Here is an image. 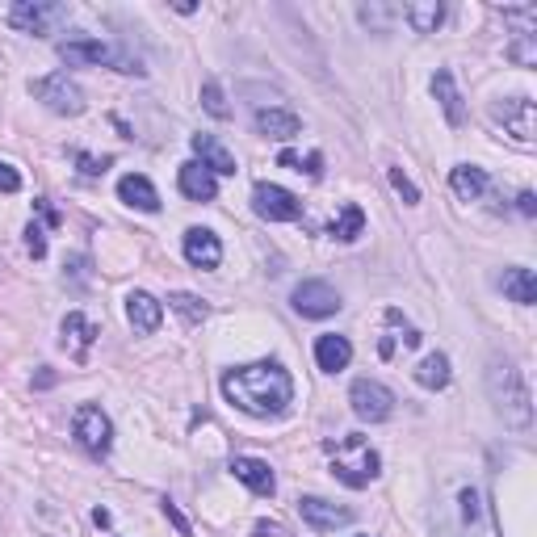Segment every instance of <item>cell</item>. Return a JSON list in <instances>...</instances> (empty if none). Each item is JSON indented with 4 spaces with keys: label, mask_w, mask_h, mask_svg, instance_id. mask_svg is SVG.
I'll list each match as a JSON object with an SVG mask.
<instances>
[{
    "label": "cell",
    "mask_w": 537,
    "mask_h": 537,
    "mask_svg": "<svg viewBox=\"0 0 537 537\" xmlns=\"http://www.w3.org/2000/svg\"><path fill=\"white\" fill-rule=\"evenodd\" d=\"M223 395L240 412L273 420L294 403V378L277 361H252V365H240V370L223 374Z\"/></svg>",
    "instance_id": "obj_1"
},
{
    "label": "cell",
    "mask_w": 537,
    "mask_h": 537,
    "mask_svg": "<svg viewBox=\"0 0 537 537\" xmlns=\"http://www.w3.org/2000/svg\"><path fill=\"white\" fill-rule=\"evenodd\" d=\"M487 399L508 428H529V420H533L529 386H525V374L517 370V361L504 353L487 361Z\"/></svg>",
    "instance_id": "obj_2"
},
{
    "label": "cell",
    "mask_w": 537,
    "mask_h": 537,
    "mask_svg": "<svg viewBox=\"0 0 537 537\" xmlns=\"http://www.w3.org/2000/svg\"><path fill=\"white\" fill-rule=\"evenodd\" d=\"M328 454H332V475L340 483H349V487H370L382 475L378 449L365 437H357V433L340 437V441H328Z\"/></svg>",
    "instance_id": "obj_3"
},
{
    "label": "cell",
    "mask_w": 537,
    "mask_h": 537,
    "mask_svg": "<svg viewBox=\"0 0 537 537\" xmlns=\"http://www.w3.org/2000/svg\"><path fill=\"white\" fill-rule=\"evenodd\" d=\"M59 59H68V63H93V68H114V72H126V76H143L139 55H131L126 47H114V42H97V38L59 42Z\"/></svg>",
    "instance_id": "obj_4"
},
{
    "label": "cell",
    "mask_w": 537,
    "mask_h": 537,
    "mask_svg": "<svg viewBox=\"0 0 537 537\" xmlns=\"http://www.w3.org/2000/svg\"><path fill=\"white\" fill-rule=\"evenodd\" d=\"M30 93L47 105L51 114L59 118H76L84 114V89L76 80H68L63 72H51V76H42V80H30Z\"/></svg>",
    "instance_id": "obj_5"
},
{
    "label": "cell",
    "mask_w": 537,
    "mask_h": 537,
    "mask_svg": "<svg viewBox=\"0 0 537 537\" xmlns=\"http://www.w3.org/2000/svg\"><path fill=\"white\" fill-rule=\"evenodd\" d=\"M63 21H68V9L51 0H17L9 9V26L21 34H55Z\"/></svg>",
    "instance_id": "obj_6"
},
{
    "label": "cell",
    "mask_w": 537,
    "mask_h": 537,
    "mask_svg": "<svg viewBox=\"0 0 537 537\" xmlns=\"http://www.w3.org/2000/svg\"><path fill=\"white\" fill-rule=\"evenodd\" d=\"M349 403H353V416L365 420V424H382V420H391V412H395V395L374 378H357L349 386Z\"/></svg>",
    "instance_id": "obj_7"
},
{
    "label": "cell",
    "mask_w": 537,
    "mask_h": 537,
    "mask_svg": "<svg viewBox=\"0 0 537 537\" xmlns=\"http://www.w3.org/2000/svg\"><path fill=\"white\" fill-rule=\"evenodd\" d=\"M72 433H76V441L89 449L93 458H105V454H110V445H114V424H110V416H105L101 407H93V403H84L80 412H76Z\"/></svg>",
    "instance_id": "obj_8"
},
{
    "label": "cell",
    "mask_w": 537,
    "mask_h": 537,
    "mask_svg": "<svg viewBox=\"0 0 537 537\" xmlns=\"http://www.w3.org/2000/svg\"><path fill=\"white\" fill-rule=\"evenodd\" d=\"M252 210L261 214V219H269V223H294L298 214H303V202H298L290 189L261 181L252 189Z\"/></svg>",
    "instance_id": "obj_9"
},
{
    "label": "cell",
    "mask_w": 537,
    "mask_h": 537,
    "mask_svg": "<svg viewBox=\"0 0 537 537\" xmlns=\"http://www.w3.org/2000/svg\"><path fill=\"white\" fill-rule=\"evenodd\" d=\"M290 303H294V311L303 315V319H328V315L340 311V294H336L328 282L311 277V282H298V286H294Z\"/></svg>",
    "instance_id": "obj_10"
},
{
    "label": "cell",
    "mask_w": 537,
    "mask_h": 537,
    "mask_svg": "<svg viewBox=\"0 0 537 537\" xmlns=\"http://www.w3.org/2000/svg\"><path fill=\"white\" fill-rule=\"evenodd\" d=\"M491 122L504 126V135L517 147H533V101L529 97H508L504 105L491 110Z\"/></svg>",
    "instance_id": "obj_11"
},
{
    "label": "cell",
    "mask_w": 537,
    "mask_h": 537,
    "mask_svg": "<svg viewBox=\"0 0 537 537\" xmlns=\"http://www.w3.org/2000/svg\"><path fill=\"white\" fill-rule=\"evenodd\" d=\"M298 517H303L315 533H332V529L353 521V508H340V504H332L324 496H303L298 500Z\"/></svg>",
    "instance_id": "obj_12"
},
{
    "label": "cell",
    "mask_w": 537,
    "mask_h": 537,
    "mask_svg": "<svg viewBox=\"0 0 537 537\" xmlns=\"http://www.w3.org/2000/svg\"><path fill=\"white\" fill-rule=\"evenodd\" d=\"M185 261L193 269H219V261H223L219 235H214L210 227H189L185 231Z\"/></svg>",
    "instance_id": "obj_13"
},
{
    "label": "cell",
    "mask_w": 537,
    "mask_h": 537,
    "mask_svg": "<svg viewBox=\"0 0 537 537\" xmlns=\"http://www.w3.org/2000/svg\"><path fill=\"white\" fill-rule=\"evenodd\" d=\"M126 319H131V328H135V332L152 336V332L160 328V319H164L160 298H152L147 290H131V294H126Z\"/></svg>",
    "instance_id": "obj_14"
},
{
    "label": "cell",
    "mask_w": 537,
    "mask_h": 537,
    "mask_svg": "<svg viewBox=\"0 0 537 537\" xmlns=\"http://www.w3.org/2000/svg\"><path fill=\"white\" fill-rule=\"evenodd\" d=\"M177 185H181V193H185L189 202H214V193H219V181H214V173H210L202 160L181 164Z\"/></svg>",
    "instance_id": "obj_15"
},
{
    "label": "cell",
    "mask_w": 537,
    "mask_h": 537,
    "mask_svg": "<svg viewBox=\"0 0 537 537\" xmlns=\"http://www.w3.org/2000/svg\"><path fill=\"white\" fill-rule=\"evenodd\" d=\"M298 131H303V118H298L294 110H282V105H269V110H256V135L265 139H294Z\"/></svg>",
    "instance_id": "obj_16"
},
{
    "label": "cell",
    "mask_w": 537,
    "mask_h": 537,
    "mask_svg": "<svg viewBox=\"0 0 537 537\" xmlns=\"http://www.w3.org/2000/svg\"><path fill=\"white\" fill-rule=\"evenodd\" d=\"M101 332H97V324L89 315H80V311H68V319H63V349H68L76 361H84L89 357V349H93V340H97Z\"/></svg>",
    "instance_id": "obj_17"
},
{
    "label": "cell",
    "mask_w": 537,
    "mask_h": 537,
    "mask_svg": "<svg viewBox=\"0 0 537 537\" xmlns=\"http://www.w3.org/2000/svg\"><path fill=\"white\" fill-rule=\"evenodd\" d=\"M231 475L240 479L252 496H273L277 491V479H273V470H269V462H261V458H235L231 462Z\"/></svg>",
    "instance_id": "obj_18"
},
{
    "label": "cell",
    "mask_w": 537,
    "mask_h": 537,
    "mask_svg": "<svg viewBox=\"0 0 537 537\" xmlns=\"http://www.w3.org/2000/svg\"><path fill=\"white\" fill-rule=\"evenodd\" d=\"M118 198H122L126 206L143 210V214H156V210H160V193H156V185L147 181L143 173H126V177L118 181Z\"/></svg>",
    "instance_id": "obj_19"
},
{
    "label": "cell",
    "mask_w": 537,
    "mask_h": 537,
    "mask_svg": "<svg viewBox=\"0 0 537 537\" xmlns=\"http://www.w3.org/2000/svg\"><path fill=\"white\" fill-rule=\"evenodd\" d=\"M433 97L441 101V110H445V122L449 126H462L466 122V101H462V93H458V84H454V72H437L433 76Z\"/></svg>",
    "instance_id": "obj_20"
},
{
    "label": "cell",
    "mask_w": 537,
    "mask_h": 537,
    "mask_svg": "<svg viewBox=\"0 0 537 537\" xmlns=\"http://www.w3.org/2000/svg\"><path fill=\"white\" fill-rule=\"evenodd\" d=\"M399 345H403V349H416V345H420V332H416V328L407 324V319H403V315H399V311L391 307V311H386V336H382L378 353H382L386 361H391Z\"/></svg>",
    "instance_id": "obj_21"
},
{
    "label": "cell",
    "mask_w": 537,
    "mask_h": 537,
    "mask_svg": "<svg viewBox=\"0 0 537 537\" xmlns=\"http://www.w3.org/2000/svg\"><path fill=\"white\" fill-rule=\"evenodd\" d=\"M315 361H319V370H328V374L345 370V365L353 361V345H349V336H336V332L319 336V340H315Z\"/></svg>",
    "instance_id": "obj_22"
},
{
    "label": "cell",
    "mask_w": 537,
    "mask_h": 537,
    "mask_svg": "<svg viewBox=\"0 0 537 537\" xmlns=\"http://www.w3.org/2000/svg\"><path fill=\"white\" fill-rule=\"evenodd\" d=\"M193 152L202 156V164L210 168L214 177H235V156L214 135H193Z\"/></svg>",
    "instance_id": "obj_23"
},
{
    "label": "cell",
    "mask_w": 537,
    "mask_h": 537,
    "mask_svg": "<svg viewBox=\"0 0 537 537\" xmlns=\"http://www.w3.org/2000/svg\"><path fill=\"white\" fill-rule=\"evenodd\" d=\"M504 294L512 298V303L533 307L537 303V277H533V269H525V265L504 269Z\"/></svg>",
    "instance_id": "obj_24"
},
{
    "label": "cell",
    "mask_w": 537,
    "mask_h": 537,
    "mask_svg": "<svg viewBox=\"0 0 537 537\" xmlns=\"http://www.w3.org/2000/svg\"><path fill=\"white\" fill-rule=\"evenodd\" d=\"M449 185H454V193L462 202H479L487 193V173L475 168V164H458L454 173H449Z\"/></svg>",
    "instance_id": "obj_25"
},
{
    "label": "cell",
    "mask_w": 537,
    "mask_h": 537,
    "mask_svg": "<svg viewBox=\"0 0 537 537\" xmlns=\"http://www.w3.org/2000/svg\"><path fill=\"white\" fill-rule=\"evenodd\" d=\"M412 378L424 386V391H445L449 386V357L445 353H428L412 370Z\"/></svg>",
    "instance_id": "obj_26"
},
{
    "label": "cell",
    "mask_w": 537,
    "mask_h": 537,
    "mask_svg": "<svg viewBox=\"0 0 537 537\" xmlns=\"http://www.w3.org/2000/svg\"><path fill=\"white\" fill-rule=\"evenodd\" d=\"M403 21L412 26L416 34H437V26L445 21V5L441 0H424V5H407L403 9Z\"/></svg>",
    "instance_id": "obj_27"
},
{
    "label": "cell",
    "mask_w": 537,
    "mask_h": 537,
    "mask_svg": "<svg viewBox=\"0 0 537 537\" xmlns=\"http://www.w3.org/2000/svg\"><path fill=\"white\" fill-rule=\"evenodd\" d=\"M365 231V214H361V206H340V214H336V223H332V235L336 240H345V244H353L357 235Z\"/></svg>",
    "instance_id": "obj_28"
},
{
    "label": "cell",
    "mask_w": 537,
    "mask_h": 537,
    "mask_svg": "<svg viewBox=\"0 0 537 537\" xmlns=\"http://www.w3.org/2000/svg\"><path fill=\"white\" fill-rule=\"evenodd\" d=\"M168 307H173V311L185 319V324H202V319L210 315V307L202 303V298H198V294H185V290L168 298Z\"/></svg>",
    "instance_id": "obj_29"
},
{
    "label": "cell",
    "mask_w": 537,
    "mask_h": 537,
    "mask_svg": "<svg viewBox=\"0 0 537 537\" xmlns=\"http://www.w3.org/2000/svg\"><path fill=\"white\" fill-rule=\"evenodd\" d=\"M277 164L294 168V173H307V177H319V173H324V156H319V152H311V156H298V152H282V156H277Z\"/></svg>",
    "instance_id": "obj_30"
},
{
    "label": "cell",
    "mask_w": 537,
    "mask_h": 537,
    "mask_svg": "<svg viewBox=\"0 0 537 537\" xmlns=\"http://www.w3.org/2000/svg\"><path fill=\"white\" fill-rule=\"evenodd\" d=\"M202 105H206V114H210V118H231V105H227L223 89H219L214 80L202 84Z\"/></svg>",
    "instance_id": "obj_31"
},
{
    "label": "cell",
    "mask_w": 537,
    "mask_h": 537,
    "mask_svg": "<svg viewBox=\"0 0 537 537\" xmlns=\"http://www.w3.org/2000/svg\"><path fill=\"white\" fill-rule=\"evenodd\" d=\"M533 42H537V34H517V42H512V47H508V55L517 59L521 68H529V63H537V47H533Z\"/></svg>",
    "instance_id": "obj_32"
},
{
    "label": "cell",
    "mask_w": 537,
    "mask_h": 537,
    "mask_svg": "<svg viewBox=\"0 0 537 537\" xmlns=\"http://www.w3.org/2000/svg\"><path fill=\"white\" fill-rule=\"evenodd\" d=\"M391 185H395V193H403V202H420V189H416L412 181H407V177L399 173V168H391Z\"/></svg>",
    "instance_id": "obj_33"
},
{
    "label": "cell",
    "mask_w": 537,
    "mask_h": 537,
    "mask_svg": "<svg viewBox=\"0 0 537 537\" xmlns=\"http://www.w3.org/2000/svg\"><path fill=\"white\" fill-rule=\"evenodd\" d=\"M17 189H21V173L13 164L0 160V193H17Z\"/></svg>",
    "instance_id": "obj_34"
},
{
    "label": "cell",
    "mask_w": 537,
    "mask_h": 537,
    "mask_svg": "<svg viewBox=\"0 0 537 537\" xmlns=\"http://www.w3.org/2000/svg\"><path fill=\"white\" fill-rule=\"evenodd\" d=\"M26 248L34 252V256H47V235H42V227H26Z\"/></svg>",
    "instance_id": "obj_35"
},
{
    "label": "cell",
    "mask_w": 537,
    "mask_h": 537,
    "mask_svg": "<svg viewBox=\"0 0 537 537\" xmlns=\"http://www.w3.org/2000/svg\"><path fill=\"white\" fill-rule=\"evenodd\" d=\"M80 168L89 177H97V173H105V168H110V156H101V160H93V156H80Z\"/></svg>",
    "instance_id": "obj_36"
},
{
    "label": "cell",
    "mask_w": 537,
    "mask_h": 537,
    "mask_svg": "<svg viewBox=\"0 0 537 537\" xmlns=\"http://www.w3.org/2000/svg\"><path fill=\"white\" fill-rule=\"evenodd\" d=\"M252 537H286V529H282V525H277V521H256Z\"/></svg>",
    "instance_id": "obj_37"
},
{
    "label": "cell",
    "mask_w": 537,
    "mask_h": 537,
    "mask_svg": "<svg viewBox=\"0 0 537 537\" xmlns=\"http://www.w3.org/2000/svg\"><path fill=\"white\" fill-rule=\"evenodd\" d=\"M164 512H168V521H173V525H177L181 533H189V525H185V517H181V512H177L173 504H164Z\"/></svg>",
    "instance_id": "obj_38"
},
{
    "label": "cell",
    "mask_w": 537,
    "mask_h": 537,
    "mask_svg": "<svg viewBox=\"0 0 537 537\" xmlns=\"http://www.w3.org/2000/svg\"><path fill=\"white\" fill-rule=\"evenodd\" d=\"M517 206H521V214H533V210H537V202H533V193H521V198H517Z\"/></svg>",
    "instance_id": "obj_39"
}]
</instances>
